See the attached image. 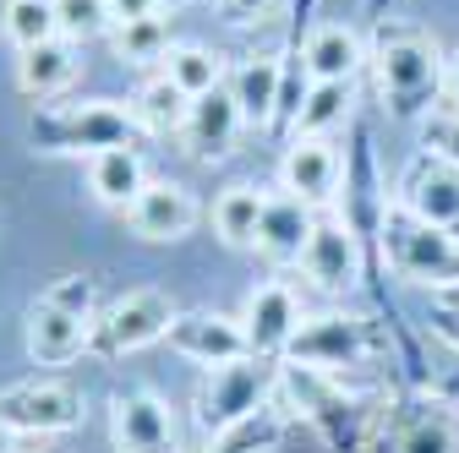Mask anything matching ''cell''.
I'll return each mask as SVG.
<instances>
[{
    "label": "cell",
    "instance_id": "1",
    "mask_svg": "<svg viewBox=\"0 0 459 453\" xmlns=\"http://www.w3.org/2000/svg\"><path fill=\"white\" fill-rule=\"evenodd\" d=\"M367 66L377 77L383 109L394 121H427L432 104L443 98V77H448V55L437 49L432 33L411 28V22H383L367 44Z\"/></svg>",
    "mask_w": 459,
    "mask_h": 453
},
{
    "label": "cell",
    "instance_id": "2",
    "mask_svg": "<svg viewBox=\"0 0 459 453\" xmlns=\"http://www.w3.org/2000/svg\"><path fill=\"white\" fill-rule=\"evenodd\" d=\"M143 126L132 115V104H109V98H88V104H55V109H39L28 121V142L39 153H82V158H99L109 148H137Z\"/></svg>",
    "mask_w": 459,
    "mask_h": 453
},
{
    "label": "cell",
    "instance_id": "3",
    "mask_svg": "<svg viewBox=\"0 0 459 453\" xmlns=\"http://www.w3.org/2000/svg\"><path fill=\"white\" fill-rule=\"evenodd\" d=\"M383 257L399 278H411V285H427L437 295L459 290V241L432 230V224H421L416 213H405L399 202H388L383 213Z\"/></svg>",
    "mask_w": 459,
    "mask_h": 453
},
{
    "label": "cell",
    "instance_id": "4",
    "mask_svg": "<svg viewBox=\"0 0 459 453\" xmlns=\"http://www.w3.org/2000/svg\"><path fill=\"white\" fill-rule=\"evenodd\" d=\"M268 388H273V366L263 355H247V361H230V366H208V377L197 382V432L224 442L236 437L263 405H268Z\"/></svg>",
    "mask_w": 459,
    "mask_h": 453
},
{
    "label": "cell",
    "instance_id": "5",
    "mask_svg": "<svg viewBox=\"0 0 459 453\" xmlns=\"http://www.w3.org/2000/svg\"><path fill=\"white\" fill-rule=\"evenodd\" d=\"M377 350V338L361 317H344V312H323V317H307L301 333L290 338V350H284V361L290 366H312V372H351L361 361H372Z\"/></svg>",
    "mask_w": 459,
    "mask_h": 453
},
{
    "label": "cell",
    "instance_id": "6",
    "mask_svg": "<svg viewBox=\"0 0 459 453\" xmlns=\"http://www.w3.org/2000/svg\"><path fill=\"white\" fill-rule=\"evenodd\" d=\"M169 322H176V306L164 290H132L104 317H93V355H137L169 338Z\"/></svg>",
    "mask_w": 459,
    "mask_h": 453
},
{
    "label": "cell",
    "instance_id": "7",
    "mask_svg": "<svg viewBox=\"0 0 459 453\" xmlns=\"http://www.w3.org/2000/svg\"><path fill=\"white\" fill-rule=\"evenodd\" d=\"M0 421H6L17 437H61L72 426H82V399H77V388L66 382H17L0 393Z\"/></svg>",
    "mask_w": 459,
    "mask_h": 453
},
{
    "label": "cell",
    "instance_id": "8",
    "mask_svg": "<svg viewBox=\"0 0 459 453\" xmlns=\"http://www.w3.org/2000/svg\"><path fill=\"white\" fill-rule=\"evenodd\" d=\"M109 442L115 453H181V426L159 393L137 388L109 405Z\"/></svg>",
    "mask_w": 459,
    "mask_h": 453
},
{
    "label": "cell",
    "instance_id": "9",
    "mask_svg": "<svg viewBox=\"0 0 459 453\" xmlns=\"http://www.w3.org/2000/svg\"><path fill=\"white\" fill-rule=\"evenodd\" d=\"M405 213H416L421 224L454 235L459 241V169L454 164H437V158H411L405 175H399V197H394Z\"/></svg>",
    "mask_w": 459,
    "mask_h": 453
},
{
    "label": "cell",
    "instance_id": "10",
    "mask_svg": "<svg viewBox=\"0 0 459 453\" xmlns=\"http://www.w3.org/2000/svg\"><path fill=\"white\" fill-rule=\"evenodd\" d=\"M169 350L192 366H230V361L252 355L241 317H224V312H176V322H169Z\"/></svg>",
    "mask_w": 459,
    "mask_h": 453
},
{
    "label": "cell",
    "instance_id": "11",
    "mask_svg": "<svg viewBox=\"0 0 459 453\" xmlns=\"http://www.w3.org/2000/svg\"><path fill=\"white\" fill-rule=\"evenodd\" d=\"M339 181H344V158H339V148L328 137H290L284 142L279 186L290 197H301L307 208H333Z\"/></svg>",
    "mask_w": 459,
    "mask_h": 453
},
{
    "label": "cell",
    "instance_id": "12",
    "mask_svg": "<svg viewBox=\"0 0 459 453\" xmlns=\"http://www.w3.org/2000/svg\"><path fill=\"white\" fill-rule=\"evenodd\" d=\"M301 322H307L301 295L284 285V278H268V285H257V290L247 295V312H241L247 345H252V355H263V361H273V355L290 350V338L301 333Z\"/></svg>",
    "mask_w": 459,
    "mask_h": 453
},
{
    "label": "cell",
    "instance_id": "13",
    "mask_svg": "<svg viewBox=\"0 0 459 453\" xmlns=\"http://www.w3.org/2000/svg\"><path fill=\"white\" fill-rule=\"evenodd\" d=\"M301 273L323 295H351L361 285V235L344 218H317V230L301 252Z\"/></svg>",
    "mask_w": 459,
    "mask_h": 453
},
{
    "label": "cell",
    "instance_id": "14",
    "mask_svg": "<svg viewBox=\"0 0 459 453\" xmlns=\"http://www.w3.org/2000/svg\"><path fill=\"white\" fill-rule=\"evenodd\" d=\"M126 224L137 241H153V246H169V241H186L197 230V202L186 186L176 181H148V192L126 208Z\"/></svg>",
    "mask_w": 459,
    "mask_h": 453
},
{
    "label": "cell",
    "instance_id": "15",
    "mask_svg": "<svg viewBox=\"0 0 459 453\" xmlns=\"http://www.w3.org/2000/svg\"><path fill=\"white\" fill-rule=\"evenodd\" d=\"M241 132H247L241 104H236V93H230V82H224V88H213V93L192 98V115H186L181 142H186V153H192V158L213 164V158H224L230 148H236V137H241Z\"/></svg>",
    "mask_w": 459,
    "mask_h": 453
},
{
    "label": "cell",
    "instance_id": "16",
    "mask_svg": "<svg viewBox=\"0 0 459 453\" xmlns=\"http://www.w3.org/2000/svg\"><path fill=\"white\" fill-rule=\"evenodd\" d=\"M82 350H93V322L77 317V312H61L39 301L33 317H28V355L39 366H72Z\"/></svg>",
    "mask_w": 459,
    "mask_h": 453
},
{
    "label": "cell",
    "instance_id": "17",
    "mask_svg": "<svg viewBox=\"0 0 459 453\" xmlns=\"http://www.w3.org/2000/svg\"><path fill=\"white\" fill-rule=\"evenodd\" d=\"M301 66L312 82H356V72L367 66V44L344 22H317L301 44Z\"/></svg>",
    "mask_w": 459,
    "mask_h": 453
},
{
    "label": "cell",
    "instance_id": "18",
    "mask_svg": "<svg viewBox=\"0 0 459 453\" xmlns=\"http://www.w3.org/2000/svg\"><path fill=\"white\" fill-rule=\"evenodd\" d=\"M312 230H317V208H307V202L290 197V192H279V197H268V208H263L257 252H263L268 262H279V268H284V262H301Z\"/></svg>",
    "mask_w": 459,
    "mask_h": 453
},
{
    "label": "cell",
    "instance_id": "19",
    "mask_svg": "<svg viewBox=\"0 0 459 453\" xmlns=\"http://www.w3.org/2000/svg\"><path fill=\"white\" fill-rule=\"evenodd\" d=\"M230 93L241 104L247 126H273L279 115V93H284V55H252L230 77Z\"/></svg>",
    "mask_w": 459,
    "mask_h": 453
},
{
    "label": "cell",
    "instance_id": "20",
    "mask_svg": "<svg viewBox=\"0 0 459 453\" xmlns=\"http://www.w3.org/2000/svg\"><path fill=\"white\" fill-rule=\"evenodd\" d=\"M77 77V38H49V44H33L17 55V88L28 98H55V93H66Z\"/></svg>",
    "mask_w": 459,
    "mask_h": 453
},
{
    "label": "cell",
    "instance_id": "21",
    "mask_svg": "<svg viewBox=\"0 0 459 453\" xmlns=\"http://www.w3.org/2000/svg\"><path fill=\"white\" fill-rule=\"evenodd\" d=\"M88 186L104 208H132L148 192V164L137 148H109V153L88 158Z\"/></svg>",
    "mask_w": 459,
    "mask_h": 453
},
{
    "label": "cell",
    "instance_id": "22",
    "mask_svg": "<svg viewBox=\"0 0 459 453\" xmlns=\"http://www.w3.org/2000/svg\"><path fill=\"white\" fill-rule=\"evenodd\" d=\"M132 115H137V126L143 132H153V137H169V132H186V115H192V98L169 82L164 72L159 77H148L143 88H137V98H132Z\"/></svg>",
    "mask_w": 459,
    "mask_h": 453
},
{
    "label": "cell",
    "instance_id": "23",
    "mask_svg": "<svg viewBox=\"0 0 459 453\" xmlns=\"http://www.w3.org/2000/svg\"><path fill=\"white\" fill-rule=\"evenodd\" d=\"M263 208H268V197L257 186H230V192H219V202H213V230H219V241L236 246V252L257 246Z\"/></svg>",
    "mask_w": 459,
    "mask_h": 453
},
{
    "label": "cell",
    "instance_id": "24",
    "mask_svg": "<svg viewBox=\"0 0 459 453\" xmlns=\"http://www.w3.org/2000/svg\"><path fill=\"white\" fill-rule=\"evenodd\" d=\"M159 72L176 82L186 98H203V93H213V88L230 82L224 55H219V49H203V44H176V49L164 55V66H159Z\"/></svg>",
    "mask_w": 459,
    "mask_h": 453
},
{
    "label": "cell",
    "instance_id": "25",
    "mask_svg": "<svg viewBox=\"0 0 459 453\" xmlns=\"http://www.w3.org/2000/svg\"><path fill=\"white\" fill-rule=\"evenodd\" d=\"M351 109H356V82H312L290 137H328L351 121Z\"/></svg>",
    "mask_w": 459,
    "mask_h": 453
},
{
    "label": "cell",
    "instance_id": "26",
    "mask_svg": "<svg viewBox=\"0 0 459 453\" xmlns=\"http://www.w3.org/2000/svg\"><path fill=\"white\" fill-rule=\"evenodd\" d=\"M0 17H6V38L17 44V55L33 49V44L61 38V6H55V0H6Z\"/></svg>",
    "mask_w": 459,
    "mask_h": 453
},
{
    "label": "cell",
    "instance_id": "27",
    "mask_svg": "<svg viewBox=\"0 0 459 453\" xmlns=\"http://www.w3.org/2000/svg\"><path fill=\"white\" fill-rule=\"evenodd\" d=\"M176 49L169 44L164 17H137V22H115V55L126 66H164V55Z\"/></svg>",
    "mask_w": 459,
    "mask_h": 453
},
{
    "label": "cell",
    "instance_id": "28",
    "mask_svg": "<svg viewBox=\"0 0 459 453\" xmlns=\"http://www.w3.org/2000/svg\"><path fill=\"white\" fill-rule=\"evenodd\" d=\"M416 137H421V153L427 158L459 169V109H432L427 121H416Z\"/></svg>",
    "mask_w": 459,
    "mask_h": 453
},
{
    "label": "cell",
    "instance_id": "29",
    "mask_svg": "<svg viewBox=\"0 0 459 453\" xmlns=\"http://www.w3.org/2000/svg\"><path fill=\"white\" fill-rule=\"evenodd\" d=\"M61 6V33L66 38H99L115 28V12H109V0H55Z\"/></svg>",
    "mask_w": 459,
    "mask_h": 453
},
{
    "label": "cell",
    "instance_id": "30",
    "mask_svg": "<svg viewBox=\"0 0 459 453\" xmlns=\"http://www.w3.org/2000/svg\"><path fill=\"white\" fill-rule=\"evenodd\" d=\"M39 301L61 306V312H77V317H88V322H93V306H99V295H93V278H82V273H66V278H55V285H49Z\"/></svg>",
    "mask_w": 459,
    "mask_h": 453
},
{
    "label": "cell",
    "instance_id": "31",
    "mask_svg": "<svg viewBox=\"0 0 459 453\" xmlns=\"http://www.w3.org/2000/svg\"><path fill=\"white\" fill-rule=\"evenodd\" d=\"M399 453H454V432L448 421H416L399 442Z\"/></svg>",
    "mask_w": 459,
    "mask_h": 453
},
{
    "label": "cell",
    "instance_id": "32",
    "mask_svg": "<svg viewBox=\"0 0 459 453\" xmlns=\"http://www.w3.org/2000/svg\"><path fill=\"white\" fill-rule=\"evenodd\" d=\"M427 328H432V338H437V345H448V350L459 355V306H454V301H432V312H427Z\"/></svg>",
    "mask_w": 459,
    "mask_h": 453
},
{
    "label": "cell",
    "instance_id": "33",
    "mask_svg": "<svg viewBox=\"0 0 459 453\" xmlns=\"http://www.w3.org/2000/svg\"><path fill=\"white\" fill-rule=\"evenodd\" d=\"M219 6H224L230 22H263V17L279 6V0H219Z\"/></svg>",
    "mask_w": 459,
    "mask_h": 453
},
{
    "label": "cell",
    "instance_id": "34",
    "mask_svg": "<svg viewBox=\"0 0 459 453\" xmlns=\"http://www.w3.org/2000/svg\"><path fill=\"white\" fill-rule=\"evenodd\" d=\"M115 22H137V17H159V0H109Z\"/></svg>",
    "mask_w": 459,
    "mask_h": 453
},
{
    "label": "cell",
    "instance_id": "35",
    "mask_svg": "<svg viewBox=\"0 0 459 453\" xmlns=\"http://www.w3.org/2000/svg\"><path fill=\"white\" fill-rule=\"evenodd\" d=\"M443 98H448V109H459V49L448 55V77H443Z\"/></svg>",
    "mask_w": 459,
    "mask_h": 453
},
{
    "label": "cell",
    "instance_id": "36",
    "mask_svg": "<svg viewBox=\"0 0 459 453\" xmlns=\"http://www.w3.org/2000/svg\"><path fill=\"white\" fill-rule=\"evenodd\" d=\"M0 453H17V432L6 421H0Z\"/></svg>",
    "mask_w": 459,
    "mask_h": 453
},
{
    "label": "cell",
    "instance_id": "37",
    "mask_svg": "<svg viewBox=\"0 0 459 453\" xmlns=\"http://www.w3.org/2000/svg\"><path fill=\"white\" fill-rule=\"evenodd\" d=\"M164 6H169V12H176V6H181V0H159V12H164Z\"/></svg>",
    "mask_w": 459,
    "mask_h": 453
},
{
    "label": "cell",
    "instance_id": "38",
    "mask_svg": "<svg viewBox=\"0 0 459 453\" xmlns=\"http://www.w3.org/2000/svg\"><path fill=\"white\" fill-rule=\"evenodd\" d=\"M437 301H454V306H459V290H448V295H437Z\"/></svg>",
    "mask_w": 459,
    "mask_h": 453
},
{
    "label": "cell",
    "instance_id": "39",
    "mask_svg": "<svg viewBox=\"0 0 459 453\" xmlns=\"http://www.w3.org/2000/svg\"><path fill=\"white\" fill-rule=\"evenodd\" d=\"M44 453H55V448H44Z\"/></svg>",
    "mask_w": 459,
    "mask_h": 453
}]
</instances>
